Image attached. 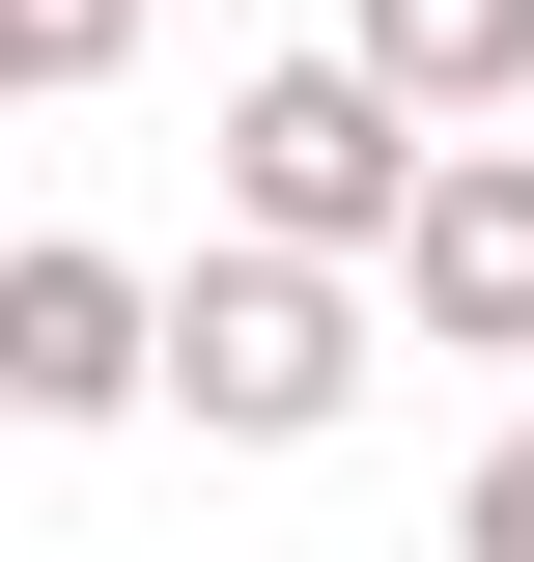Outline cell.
Wrapping results in <instances>:
<instances>
[{
	"label": "cell",
	"mask_w": 534,
	"mask_h": 562,
	"mask_svg": "<svg viewBox=\"0 0 534 562\" xmlns=\"http://www.w3.org/2000/svg\"><path fill=\"white\" fill-rule=\"evenodd\" d=\"M141 394H198L225 450H337V422H366V281H310V254L141 281Z\"/></svg>",
	"instance_id": "cell-1"
},
{
	"label": "cell",
	"mask_w": 534,
	"mask_h": 562,
	"mask_svg": "<svg viewBox=\"0 0 534 562\" xmlns=\"http://www.w3.org/2000/svg\"><path fill=\"white\" fill-rule=\"evenodd\" d=\"M141 57V0H0V113H57V85Z\"/></svg>",
	"instance_id": "cell-6"
},
{
	"label": "cell",
	"mask_w": 534,
	"mask_h": 562,
	"mask_svg": "<svg viewBox=\"0 0 534 562\" xmlns=\"http://www.w3.org/2000/svg\"><path fill=\"white\" fill-rule=\"evenodd\" d=\"M450 562H534V422L478 450V506H450Z\"/></svg>",
	"instance_id": "cell-7"
},
{
	"label": "cell",
	"mask_w": 534,
	"mask_h": 562,
	"mask_svg": "<svg viewBox=\"0 0 534 562\" xmlns=\"http://www.w3.org/2000/svg\"><path fill=\"white\" fill-rule=\"evenodd\" d=\"M366 281H394L450 366H534V140H422V198H394Z\"/></svg>",
	"instance_id": "cell-3"
},
{
	"label": "cell",
	"mask_w": 534,
	"mask_h": 562,
	"mask_svg": "<svg viewBox=\"0 0 534 562\" xmlns=\"http://www.w3.org/2000/svg\"><path fill=\"white\" fill-rule=\"evenodd\" d=\"M394 198H422V140L366 113L337 57H254V85H225V254H310V281H366V254H394Z\"/></svg>",
	"instance_id": "cell-2"
},
{
	"label": "cell",
	"mask_w": 534,
	"mask_h": 562,
	"mask_svg": "<svg viewBox=\"0 0 534 562\" xmlns=\"http://www.w3.org/2000/svg\"><path fill=\"white\" fill-rule=\"evenodd\" d=\"M337 85H366L394 140H478L534 85V0H337Z\"/></svg>",
	"instance_id": "cell-5"
},
{
	"label": "cell",
	"mask_w": 534,
	"mask_h": 562,
	"mask_svg": "<svg viewBox=\"0 0 534 562\" xmlns=\"http://www.w3.org/2000/svg\"><path fill=\"white\" fill-rule=\"evenodd\" d=\"M0 422H29V450L141 422V254H85V225H29V254H0Z\"/></svg>",
	"instance_id": "cell-4"
}]
</instances>
